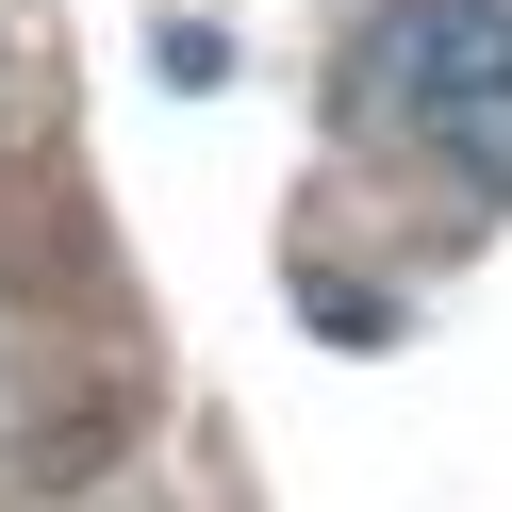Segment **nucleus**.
Wrapping results in <instances>:
<instances>
[{
    "instance_id": "nucleus-1",
    "label": "nucleus",
    "mask_w": 512,
    "mask_h": 512,
    "mask_svg": "<svg viewBox=\"0 0 512 512\" xmlns=\"http://www.w3.org/2000/svg\"><path fill=\"white\" fill-rule=\"evenodd\" d=\"M347 100L463 199H512V0H380L347 34Z\"/></svg>"
}]
</instances>
